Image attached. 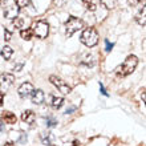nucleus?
I'll return each mask as SVG.
<instances>
[{"label": "nucleus", "mask_w": 146, "mask_h": 146, "mask_svg": "<svg viewBox=\"0 0 146 146\" xmlns=\"http://www.w3.org/2000/svg\"><path fill=\"white\" fill-rule=\"evenodd\" d=\"M84 28V23L82 20H80L78 17H74V16H69V19L66 20L65 23V35L66 37H72L77 31H80Z\"/></svg>", "instance_id": "obj_3"}, {"label": "nucleus", "mask_w": 146, "mask_h": 146, "mask_svg": "<svg viewBox=\"0 0 146 146\" xmlns=\"http://www.w3.org/2000/svg\"><path fill=\"white\" fill-rule=\"evenodd\" d=\"M4 35H5V41H9V40H11L12 33L8 31V29H4Z\"/></svg>", "instance_id": "obj_23"}, {"label": "nucleus", "mask_w": 146, "mask_h": 146, "mask_svg": "<svg viewBox=\"0 0 146 146\" xmlns=\"http://www.w3.org/2000/svg\"><path fill=\"white\" fill-rule=\"evenodd\" d=\"M12 54H13V49H12L11 46H4L3 49H1V56H3L4 60H9L12 57Z\"/></svg>", "instance_id": "obj_17"}, {"label": "nucleus", "mask_w": 146, "mask_h": 146, "mask_svg": "<svg viewBox=\"0 0 146 146\" xmlns=\"http://www.w3.org/2000/svg\"><path fill=\"white\" fill-rule=\"evenodd\" d=\"M4 3H5V0H0V5H4Z\"/></svg>", "instance_id": "obj_32"}, {"label": "nucleus", "mask_w": 146, "mask_h": 146, "mask_svg": "<svg viewBox=\"0 0 146 146\" xmlns=\"http://www.w3.org/2000/svg\"><path fill=\"white\" fill-rule=\"evenodd\" d=\"M24 24V20L20 19V17H16V19H13V21H12V25L15 28H21Z\"/></svg>", "instance_id": "obj_21"}, {"label": "nucleus", "mask_w": 146, "mask_h": 146, "mask_svg": "<svg viewBox=\"0 0 146 146\" xmlns=\"http://www.w3.org/2000/svg\"><path fill=\"white\" fill-rule=\"evenodd\" d=\"M49 81L58 89V90H60V92L62 93V94H69L70 90H72L69 85L66 84L65 81H62L61 78H60V77H57V76H50L49 77Z\"/></svg>", "instance_id": "obj_6"}, {"label": "nucleus", "mask_w": 146, "mask_h": 146, "mask_svg": "<svg viewBox=\"0 0 146 146\" xmlns=\"http://www.w3.org/2000/svg\"><path fill=\"white\" fill-rule=\"evenodd\" d=\"M35 119H36V115L32 110H24L23 113H21V121H23V122L32 125V123L35 122Z\"/></svg>", "instance_id": "obj_11"}, {"label": "nucleus", "mask_w": 146, "mask_h": 146, "mask_svg": "<svg viewBox=\"0 0 146 146\" xmlns=\"http://www.w3.org/2000/svg\"><path fill=\"white\" fill-rule=\"evenodd\" d=\"M64 3H65V0H53V4L57 5V7H61Z\"/></svg>", "instance_id": "obj_26"}, {"label": "nucleus", "mask_w": 146, "mask_h": 146, "mask_svg": "<svg viewBox=\"0 0 146 146\" xmlns=\"http://www.w3.org/2000/svg\"><path fill=\"white\" fill-rule=\"evenodd\" d=\"M50 105H52V108H54V109H60L62 105H64V98H62V97H52Z\"/></svg>", "instance_id": "obj_16"}, {"label": "nucleus", "mask_w": 146, "mask_h": 146, "mask_svg": "<svg viewBox=\"0 0 146 146\" xmlns=\"http://www.w3.org/2000/svg\"><path fill=\"white\" fill-rule=\"evenodd\" d=\"M15 3L19 8H24V7H27V5L31 4V0H15Z\"/></svg>", "instance_id": "obj_20"}, {"label": "nucleus", "mask_w": 146, "mask_h": 146, "mask_svg": "<svg viewBox=\"0 0 146 146\" xmlns=\"http://www.w3.org/2000/svg\"><path fill=\"white\" fill-rule=\"evenodd\" d=\"M3 100H4V94L3 93H0V105L3 104Z\"/></svg>", "instance_id": "obj_29"}, {"label": "nucleus", "mask_w": 146, "mask_h": 146, "mask_svg": "<svg viewBox=\"0 0 146 146\" xmlns=\"http://www.w3.org/2000/svg\"><path fill=\"white\" fill-rule=\"evenodd\" d=\"M56 123H57V121H56V119H53L52 117H48V118H46V126L53 127V126H56Z\"/></svg>", "instance_id": "obj_22"}, {"label": "nucleus", "mask_w": 146, "mask_h": 146, "mask_svg": "<svg viewBox=\"0 0 146 146\" xmlns=\"http://www.w3.org/2000/svg\"><path fill=\"white\" fill-rule=\"evenodd\" d=\"M82 4L88 11H96L100 4V0H82Z\"/></svg>", "instance_id": "obj_12"}, {"label": "nucleus", "mask_w": 146, "mask_h": 146, "mask_svg": "<svg viewBox=\"0 0 146 146\" xmlns=\"http://www.w3.org/2000/svg\"><path fill=\"white\" fill-rule=\"evenodd\" d=\"M3 130H4V125H3V122L0 121V133H1Z\"/></svg>", "instance_id": "obj_30"}, {"label": "nucleus", "mask_w": 146, "mask_h": 146, "mask_svg": "<svg viewBox=\"0 0 146 146\" xmlns=\"http://www.w3.org/2000/svg\"><path fill=\"white\" fill-rule=\"evenodd\" d=\"M105 44H106V50H108V52H110V50L113 49V46H114V44H113V42H109L108 40H105Z\"/></svg>", "instance_id": "obj_24"}, {"label": "nucleus", "mask_w": 146, "mask_h": 146, "mask_svg": "<svg viewBox=\"0 0 146 146\" xmlns=\"http://www.w3.org/2000/svg\"><path fill=\"white\" fill-rule=\"evenodd\" d=\"M82 65H86V66H93L96 64V57L93 56V54H85L84 60L81 61Z\"/></svg>", "instance_id": "obj_14"}, {"label": "nucleus", "mask_w": 146, "mask_h": 146, "mask_svg": "<svg viewBox=\"0 0 146 146\" xmlns=\"http://www.w3.org/2000/svg\"><path fill=\"white\" fill-rule=\"evenodd\" d=\"M80 41L86 45L88 48H93L94 45H97L98 42V33L94 28L89 27L86 29H84V32L81 33V37H80Z\"/></svg>", "instance_id": "obj_2"}, {"label": "nucleus", "mask_w": 146, "mask_h": 146, "mask_svg": "<svg viewBox=\"0 0 146 146\" xmlns=\"http://www.w3.org/2000/svg\"><path fill=\"white\" fill-rule=\"evenodd\" d=\"M0 121L4 123H8V125H13V123H16L17 118H16V115L13 114L12 111L4 110L3 113H1V119H0Z\"/></svg>", "instance_id": "obj_9"}, {"label": "nucleus", "mask_w": 146, "mask_h": 146, "mask_svg": "<svg viewBox=\"0 0 146 146\" xmlns=\"http://www.w3.org/2000/svg\"><path fill=\"white\" fill-rule=\"evenodd\" d=\"M135 21H137L139 25L145 27V24H146V8H145V5H143L142 9L137 13V16H135Z\"/></svg>", "instance_id": "obj_13"}, {"label": "nucleus", "mask_w": 146, "mask_h": 146, "mask_svg": "<svg viewBox=\"0 0 146 146\" xmlns=\"http://www.w3.org/2000/svg\"><path fill=\"white\" fill-rule=\"evenodd\" d=\"M41 141H42V143H44L45 146L50 145V135H49V133H42L41 134Z\"/></svg>", "instance_id": "obj_19"}, {"label": "nucleus", "mask_w": 146, "mask_h": 146, "mask_svg": "<svg viewBox=\"0 0 146 146\" xmlns=\"http://www.w3.org/2000/svg\"><path fill=\"white\" fill-rule=\"evenodd\" d=\"M15 81V77L11 73H3L0 74V93H5L12 86Z\"/></svg>", "instance_id": "obj_5"}, {"label": "nucleus", "mask_w": 146, "mask_h": 146, "mask_svg": "<svg viewBox=\"0 0 146 146\" xmlns=\"http://www.w3.org/2000/svg\"><path fill=\"white\" fill-rule=\"evenodd\" d=\"M19 11L20 8L16 5V4H12V5H8V7H5V9H4V17L8 20H13L17 17V15H19Z\"/></svg>", "instance_id": "obj_7"}, {"label": "nucleus", "mask_w": 146, "mask_h": 146, "mask_svg": "<svg viewBox=\"0 0 146 146\" xmlns=\"http://www.w3.org/2000/svg\"><path fill=\"white\" fill-rule=\"evenodd\" d=\"M21 68H23V64H17V65L15 66V72H20Z\"/></svg>", "instance_id": "obj_28"}, {"label": "nucleus", "mask_w": 146, "mask_h": 146, "mask_svg": "<svg viewBox=\"0 0 146 146\" xmlns=\"http://www.w3.org/2000/svg\"><path fill=\"white\" fill-rule=\"evenodd\" d=\"M48 146H57V145H53V143H50V145H48Z\"/></svg>", "instance_id": "obj_33"}, {"label": "nucleus", "mask_w": 146, "mask_h": 146, "mask_svg": "<svg viewBox=\"0 0 146 146\" xmlns=\"http://www.w3.org/2000/svg\"><path fill=\"white\" fill-rule=\"evenodd\" d=\"M32 32H33V36H36L37 38H46L48 33H49V25L48 23L42 21V20H38L36 21L33 25H32Z\"/></svg>", "instance_id": "obj_4"}, {"label": "nucleus", "mask_w": 146, "mask_h": 146, "mask_svg": "<svg viewBox=\"0 0 146 146\" xmlns=\"http://www.w3.org/2000/svg\"><path fill=\"white\" fill-rule=\"evenodd\" d=\"M35 89H33V85L31 84V82H24V84L20 85L19 88V96L21 97V98H27V97H29L32 94V92H33Z\"/></svg>", "instance_id": "obj_8"}, {"label": "nucleus", "mask_w": 146, "mask_h": 146, "mask_svg": "<svg viewBox=\"0 0 146 146\" xmlns=\"http://www.w3.org/2000/svg\"><path fill=\"white\" fill-rule=\"evenodd\" d=\"M100 92L104 94V96H108V92H106V89H105V86L102 85V82H100Z\"/></svg>", "instance_id": "obj_25"}, {"label": "nucleus", "mask_w": 146, "mask_h": 146, "mask_svg": "<svg viewBox=\"0 0 146 146\" xmlns=\"http://www.w3.org/2000/svg\"><path fill=\"white\" fill-rule=\"evenodd\" d=\"M32 102L36 105H40L44 102V100H45V94H44V92H42L41 89H37V90H33L32 92Z\"/></svg>", "instance_id": "obj_10"}, {"label": "nucleus", "mask_w": 146, "mask_h": 146, "mask_svg": "<svg viewBox=\"0 0 146 146\" xmlns=\"http://www.w3.org/2000/svg\"><path fill=\"white\" fill-rule=\"evenodd\" d=\"M100 1L102 3V5H105L108 9H113V8L115 7V4H117L115 0H100Z\"/></svg>", "instance_id": "obj_18"}, {"label": "nucleus", "mask_w": 146, "mask_h": 146, "mask_svg": "<svg viewBox=\"0 0 146 146\" xmlns=\"http://www.w3.org/2000/svg\"><path fill=\"white\" fill-rule=\"evenodd\" d=\"M137 65H138V58H137V56L130 54V56H127L126 57V60L123 61L122 65L117 68V74L121 76V77L129 76L130 73H133L135 70Z\"/></svg>", "instance_id": "obj_1"}, {"label": "nucleus", "mask_w": 146, "mask_h": 146, "mask_svg": "<svg viewBox=\"0 0 146 146\" xmlns=\"http://www.w3.org/2000/svg\"><path fill=\"white\" fill-rule=\"evenodd\" d=\"M73 110H76V106H70L69 109H66V111H65V114H70Z\"/></svg>", "instance_id": "obj_27"}, {"label": "nucleus", "mask_w": 146, "mask_h": 146, "mask_svg": "<svg viewBox=\"0 0 146 146\" xmlns=\"http://www.w3.org/2000/svg\"><path fill=\"white\" fill-rule=\"evenodd\" d=\"M138 1H141V0H138Z\"/></svg>", "instance_id": "obj_34"}, {"label": "nucleus", "mask_w": 146, "mask_h": 146, "mask_svg": "<svg viewBox=\"0 0 146 146\" xmlns=\"http://www.w3.org/2000/svg\"><path fill=\"white\" fill-rule=\"evenodd\" d=\"M20 36H21V38H23V40H27V41H29V40H32V37H33V32H32L31 28L21 29V31H20Z\"/></svg>", "instance_id": "obj_15"}, {"label": "nucleus", "mask_w": 146, "mask_h": 146, "mask_svg": "<svg viewBox=\"0 0 146 146\" xmlns=\"http://www.w3.org/2000/svg\"><path fill=\"white\" fill-rule=\"evenodd\" d=\"M4 146H15V143L13 142H7V143H4Z\"/></svg>", "instance_id": "obj_31"}]
</instances>
